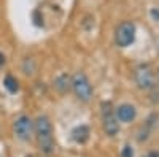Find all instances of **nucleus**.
Listing matches in <instances>:
<instances>
[{
    "mask_svg": "<svg viewBox=\"0 0 159 157\" xmlns=\"http://www.w3.org/2000/svg\"><path fill=\"white\" fill-rule=\"evenodd\" d=\"M35 132H37L40 149L45 154H49L54 148V140H52V125L46 116H40L35 121Z\"/></svg>",
    "mask_w": 159,
    "mask_h": 157,
    "instance_id": "nucleus-1",
    "label": "nucleus"
},
{
    "mask_svg": "<svg viewBox=\"0 0 159 157\" xmlns=\"http://www.w3.org/2000/svg\"><path fill=\"white\" fill-rule=\"evenodd\" d=\"M135 40V25L130 21H124L118 25L116 33H115V41L119 48H126L132 45Z\"/></svg>",
    "mask_w": 159,
    "mask_h": 157,
    "instance_id": "nucleus-2",
    "label": "nucleus"
},
{
    "mask_svg": "<svg viewBox=\"0 0 159 157\" xmlns=\"http://www.w3.org/2000/svg\"><path fill=\"white\" fill-rule=\"evenodd\" d=\"M72 89L81 102H89L92 97V87L84 73H76L72 78Z\"/></svg>",
    "mask_w": 159,
    "mask_h": 157,
    "instance_id": "nucleus-3",
    "label": "nucleus"
},
{
    "mask_svg": "<svg viewBox=\"0 0 159 157\" xmlns=\"http://www.w3.org/2000/svg\"><path fill=\"white\" fill-rule=\"evenodd\" d=\"M102 124H103V130L105 133L113 137L119 132V122H118V117L116 114L111 111V103L107 102L102 105Z\"/></svg>",
    "mask_w": 159,
    "mask_h": 157,
    "instance_id": "nucleus-4",
    "label": "nucleus"
},
{
    "mask_svg": "<svg viewBox=\"0 0 159 157\" xmlns=\"http://www.w3.org/2000/svg\"><path fill=\"white\" fill-rule=\"evenodd\" d=\"M15 133L21 140H30L32 137V130H34V122L29 116H19L15 121Z\"/></svg>",
    "mask_w": 159,
    "mask_h": 157,
    "instance_id": "nucleus-5",
    "label": "nucleus"
},
{
    "mask_svg": "<svg viewBox=\"0 0 159 157\" xmlns=\"http://www.w3.org/2000/svg\"><path fill=\"white\" fill-rule=\"evenodd\" d=\"M135 81L139 84V87L142 89H151L154 84V76L153 72L148 67H140L135 70Z\"/></svg>",
    "mask_w": 159,
    "mask_h": 157,
    "instance_id": "nucleus-6",
    "label": "nucleus"
},
{
    "mask_svg": "<svg viewBox=\"0 0 159 157\" xmlns=\"http://www.w3.org/2000/svg\"><path fill=\"white\" fill-rule=\"evenodd\" d=\"M135 116H137V111L132 105L124 103V105H119L116 108V117L121 122H132L135 119Z\"/></svg>",
    "mask_w": 159,
    "mask_h": 157,
    "instance_id": "nucleus-7",
    "label": "nucleus"
},
{
    "mask_svg": "<svg viewBox=\"0 0 159 157\" xmlns=\"http://www.w3.org/2000/svg\"><path fill=\"white\" fill-rule=\"evenodd\" d=\"M72 137L76 143H84L88 141L89 138V129L86 125H80V127H75L73 132H72Z\"/></svg>",
    "mask_w": 159,
    "mask_h": 157,
    "instance_id": "nucleus-8",
    "label": "nucleus"
},
{
    "mask_svg": "<svg viewBox=\"0 0 159 157\" xmlns=\"http://www.w3.org/2000/svg\"><path fill=\"white\" fill-rule=\"evenodd\" d=\"M56 89L59 90L61 94H65L69 90V87H72V80H70V76L67 75H61L57 80H56Z\"/></svg>",
    "mask_w": 159,
    "mask_h": 157,
    "instance_id": "nucleus-9",
    "label": "nucleus"
},
{
    "mask_svg": "<svg viewBox=\"0 0 159 157\" xmlns=\"http://www.w3.org/2000/svg\"><path fill=\"white\" fill-rule=\"evenodd\" d=\"M3 86L7 87V90H8V92H11V94H15L16 92V90L19 89V84H18V80H16V78H13V76H7L5 78V81H3Z\"/></svg>",
    "mask_w": 159,
    "mask_h": 157,
    "instance_id": "nucleus-10",
    "label": "nucleus"
},
{
    "mask_svg": "<svg viewBox=\"0 0 159 157\" xmlns=\"http://www.w3.org/2000/svg\"><path fill=\"white\" fill-rule=\"evenodd\" d=\"M134 155V151H132V148L127 145V146H124V149H123V157H132Z\"/></svg>",
    "mask_w": 159,
    "mask_h": 157,
    "instance_id": "nucleus-11",
    "label": "nucleus"
},
{
    "mask_svg": "<svg viewBox=\"0 0 159 157\" xmlns=\"http://www.w3.org/2000/svg\"><path fill=\"white\" fill-rule=\"evenodd\" d=\"M147 157H159V151H151Z\"/></svg>",
    "mask_w": 159,
    "mask_h": 157,
    "instance_id": "nucleus-12",
    "label": "nucleus"
},
{
    "mask_svg": "<svg viewBox=\"0 0 159 157\" xmlns=\"http://www.w3.org/2000/svg\"><path fill=\"white\" fill-rule=\"evenodd\" d=\"M3 63H5V56L0 52V65H3Z\"/></svg>",
    "mask_w": 159,
    "mask_h": 157,
    "instance_id": "nucleus-13",
    "label": "nucleus"
},
{
    "mask_svg": "<svg viewBox=\"0 0 159 157\" xmlns=\"http://www.w3.org/2000/svg\"><path fill=\"white\" fill-rule=\"evenodd\" d=\"M157 76H159V72H157Z\"/></svg>",
    "mask_w": 159,
    "mask_h": 157,
    "instance_id": "nucleus-14",
    "label": "nucleus"
}]
</instances>
